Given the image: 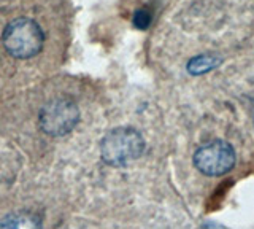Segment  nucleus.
<instances>
[{
    "label": "nucleus",
    "mask_w": 254,
    "mask_h": 229,
    "mask_svg": "<svg viewBox=\"0 0 254 229\" xmlns=\"http://www.w3.org/2000/svg\"><path fill=\"white\" fill-rule=\"evenodd\" d=\"M151 21H153V18H151V13L145 8H140L133 13V16H132V22H133V26L140 29V30H145L149 27L151 24Z\"/></svg>",
    "instance_id": "0eeeda50"
},
{
    "label": "nucleus",
    "mask_w": 254,
    "mask_h": 229,
    "mask_svg": "<svg viewBox=\"0 0 254 229\" xmlns=\"http://www.w3.org/2000/svg\"><path fill=\"white\" fill-rule=\"evenodd\" d=\"M145 152V139L133 128H116L111 129L100 142L102 161L113 165V167H124Z\"/></svg>",
    "instance_id": "f257e3e1"
},
{
    "label": "nucleus",
    "mask_w": 254,
    "mask_h": 229,
    "mask_svg": "<svg viewBox=\"0 0 254 229\" xmlns=\"http://www.w3.org/2000/svg\"><path fill=\"white\" fill-rule=\"evenodd\" d=\"M42 221H40L34 213L30 212H16L8 215L2 220L0 228H40Z\"/></svg>",
    "instance_id": "423d86ee"
},
{
    "label": "nucleus",
    "mask_w": 254,
    "mask_h": 229,
    "mask_svg": "<svg viewBox=\"0 0 254 229\" xmlns=\"http://www.w3.org/2000/svg\"><path fill=\"white\" fill-rule=\"evenodd\" d=\"M45 34L34 19L18 18L2 34V43L8 54L18 59H30L42 51Z\"/></svg>",
    "instance_id": "f03ea898"
},
{
    "label": "nucleus",
    "mask_w": 254,
    "mask_h": 229,
    "mask_svg": "<svg viewBox=\"0 0 254 229\" xmlns=\"http://www.w3.org/2000/svg\"><path fill=\"white\" fill-rule=\"evenodd\" d=\"M221 64V58L214 56V54H200L195 56L188 62V72L190 75H203L210 70L216 69Z\"/></svg>",
    "instance_id": "39448f33"
},
{
    "label": "nucleus",
    "mask_w": 254,
    "mask_h": 229,
    "mask_svg": "<svg viewBox=\"0 0 254 229\" xmlns=\"http://www.w3.org/2000/svg\"><path fill=\"white\" fill-rule=\"evenodd\" d=\"M79 121V108L71 99H54L40 110V128L50 137H64Z\"/></svg>",
    "instance_id": "7ed1b4c3"
},
{
    "label": "nucleus",
    "mask_w": 254,
    "mask_h": 229,
    "mask_svg": "<svg viewBox=\"0 0 254 229\" xmlns=\"http://www.w3.org/2000/svg\"><path fill=\"white\" fill-rule=\"evenodd\" d=\"M194 165L206 177H221L234 169L237 154L234 147L224 140H213L197 148Z\"/></svg>",
    "instance_id": "20e7f679"
}]
</instances>
